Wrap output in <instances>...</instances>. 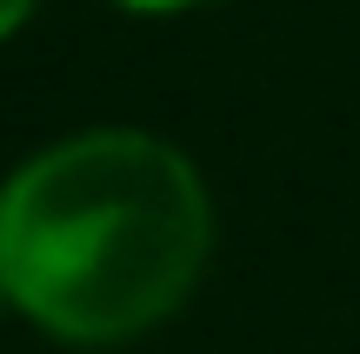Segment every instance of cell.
<instances>
[{"label": "cell", "instance_id": "7a4b0ae2", "mask_svg": "<svg viewBox=\"0 0 360 354\" xmlns=\"http://www.w3.org/2000/svg\"><path fill=\"white\" fill-rule=\"evenodd\" d=\"M27 13H34V0H0V40H7L13 27L27 20Z\"/></svg>", "mask_w": 360, "mask_h": 354}, {"label": "cell", "instance_id": "277c9868", "mask_svg": "<svg viewBox=\"0 0 360 354\" xmlns=\"http://www.w3.org/2000/svg\"><path fill=\"white\" fill-rule=\"evenodd\" d=\"M0 301H7V288H0Z\"/></svg>", "mask_w": 360, "mask_h": 354}, {"label": "cell", "instance_id": "3957f363", "mask_svg": "<svg viewBox=\"0 0 360 354\" xmlns=\"http://www.w3.org/2000/svg\"><path fill=\"white\" fill-rule=\"evenodd\" d=\"M120 7H141V13H174V7H193V0H120Z\"/></svg>", "mask_w": 360, "mask_h": 354}, {"label": "cell", "instance_id": "6da1fadb", "mask_svg": "<svg viewBox=\"0 0 360 354\" xmlns=\"http://www.w3.org/2000/svg\"><path fill=\"white\" fill-rule=\"evenodd\" d=\"M207 187L134 127L74 134L0 194V288L67 341H127L174 315L207 261Z\"/></svg>", "mask_w": 360, "mask_h": 354}]
</instances>
